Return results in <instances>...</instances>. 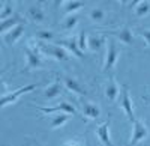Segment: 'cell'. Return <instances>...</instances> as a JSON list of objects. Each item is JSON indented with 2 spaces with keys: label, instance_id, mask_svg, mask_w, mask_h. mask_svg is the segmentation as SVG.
<instances>
[{
  "label": "cell",
  "instance_id": "cell-1",
  "mask_svg": "<svg viewBox=\"0 0 150 146\" xmlns=\"http://www.w3.org/2000/svg\"><path fill=\"white\" fill-rule=\"evenodd\" d=\"M24 54H26V63H27V68H26V69L32 71V69H39V68L44 66L41 47L38 45L35 41H30V42L26 45Z\"/></svg>",
  "mask_w": 150,
  "mask_h": 146
},
{
  "label": "cell",
  "instance_id": "cell-2",
  "mask_svg": "<svg viewBox=\"0 0 150 146\" xmlns=\"http://www.w3.org/2000/svg\"><path fill=\"white\" fill-rule=\"evenodd\" d=\"M119 59V48L116 41L112 39H107V45H105V56H104V65H102V71H111L116 66Z\"/></svg>",
  "mask_w": 150,
  "mask_h": 146
},
{
  "label": "cell",
  "instance_id": "cell-3",
  "mask_svg": "<svg viewBox=\"0 0 150 146\" xmlns=\"http://www.w3.org/2000/svg\"><path fill=\"white\" fill-rule=\"evenodd\" d=\"M119 103H120V108H122V112L125 113V116L129 119V122L134 124L135 120H137V116H135V112H134L132 98H131V93H129L128 86H122L120 96H119Z\"/></svg>",
  "mask_w": 150,
  "mask_h": 146
},
{
  "label": "cell",
  "instance_id": "cell-4",
  "mask_svg": "<svg viewBox=\"0 0 150 146\" xmlns=\"http://www.w3.org/2000/svg\"><path fill=\"white\" fill-rule=\"evenodd\" d=\"M36 88H38V84H27V86H23V88L15 89V90H11V92H3V95H2V100H0V107H2V108H6L9 104H14L15 101H18L21 95H24V93H29V92H33Z\"/></svg>",
  "mask_w": 150,
  "mask_h": 146
},
{
  "label": "cell",
  "instance_id": "cell-5",
  "mask_svg": "<svg viewBox=\"0 0 150 146\" xmlns=\"http://www.w3.org/2000/svg\"><path fill=\"white\" fill-rule=\"evenodd\" d=\"M149 136V128L147 125L143 122V120L137 119L135 122L132 124V132H131V139H129V145L131 146H135L141 143L144 139H147Z\"/></svg>",
  "mask_w": 150,
  "mask_h": 146
},
{
  "label": "cell",
  "instance_id": "cell-6",
  "mask_svg": "<svg viewBox=\"0 0 150 146\" xmlns=\"http://www.w3.org/2000/svg\"><path fill=\"white\" fill-rule=\"evenodd\" d=\"M38 110L44 115H51V113H68V115H75V107L68 103V101H62L60 104L57 105H53V107H36Z\"/></svg>",
  "mask_w": 150,
  "mask_h": 146
},
{
  "label": "cell",
  "instance_id": "cell-7",
  "mask_svg": "<svg viewBox=\"0 0 150 146\" xmlns=\"http://www.w3.org/2000/svg\"><path fill=\"white\" fill-rule=\"evenodd\" d=\"M44 50L48 56H51L53 59L59 60V62H68L69 60V53L66 48H63L59 44H48L44 47Z\"/></svg>",
  "mask_w": 150,
  "mask_h": 146
},
{
  "label": "cell",
  "instance_id": "cell-8",
  "mask_svg": "<svg viewBox=\"0 0 150 146\" xmlns=\"http://www.w3.org/2000/svg\"><path fill=\"white\" fill-rule=\"evenodd\" d=\"M57 44L62 45L63 48H66L68 53L74 54L75 57H78V59H83V57H84V53L81 51V48H80V45H78V38H77V36H71V38H66V39L60 41V42H57Z\"/></svg>",
  "mask_w": 150,
  "mask_h": 146
},
{
  "label": "cell",
  "instance_id": "cell-9",
  "mask_svg": "<svg viewBox=\"0 0 150 146\" xmlns=\"http://www.w3.org/2000/svg\"><path fill=\"white\" fill-rule=\"evenodd\" d=\"M120 96V88L114 77H108V81L105 84V98L108 103H114Z\"/></svg>",
  "mask_w": 150,
  "mask_h": 146
},
{
  "label": "cell",
  "instance_id": "cell-10",
  "mask_svg": "<svg viewBox=\"0 0 150 146\" xmlns=\"http://www.w3.org/2000/svg\"><path fill=\"white\" fill-rule=\"evenodd\" d=\"M63 84H65V88H66L69 92H72V93H75V95H80V96H86V95H87L86 88L83 86V84H81L77 78H74V77H65V78H63Z\"/></svg>",
  "mask_w": 150,
  "mask_h": 146
},
{
  "label": "cell",
  "instance_id": "cell-11",
  "mask_svg": "<svg viewBox=\"0 0 150 146\" xmlns=\"http://www.w3.org/2000/svg\"><path fill=\"white\" fill-rule=\"evenodd\" d=\"M23 35H24V24H18L12 30L3 35V41L6 45H14L23 38Z\"/></svg>",
  "mask_w": 150,
  "mask_h": 146
},
{
  "label": "cell",
  "instance_id": "cell-12",
  "mask_svg": "<svg viewBox=\"0 0 150 146\" xmlns=\"http://www.w3.org/2000/svg\"><path fill=\"white\" fill-rule=\"evenodd\" d=\"M110 127H111V122L107 120V122H102L96 128V136H98V139L101 140V143L104 146H112L111 134H110Z\"/></svg>",
  "mask_w": 150,
  "mask_h": 146
},
{
  "label": "cell",
  "instance_id": "cell-13",
  "mask_svg": "<svg viewBox=\"0 0 150 146\" xmlns=\"http://www.w3.org/2000/svg\"><path fill=\"white\" fill-rule=\"evenodd\" d=\"M108 35L114 36L117 41H120V42L125 44V45H132V44H134V33L131 32L129 27H122V29H119V30L110 32Z\"/></svg>",
  "mask_w": 150,
  "mask_h": 146
},
{
  "label": "cell",
  "instance_id": "cell-14",
  "mask_svg": "<svg viewBox=\"0 0 150 146\" xmlns=\"http://www.w3.org/2000/svg\"><path fill=\"white\" fill-rule=\"evenodd\" d=\"M18 24H24V18L20 14H14L11 18L3 20L2 23H0V33H2V36L5 33H8L9 30H12L15 26H18Z\"/></svg>",
  "mask_w": 150,
  "mask_h": 146
},
{
  "label": "cell",
  "instance_id": "cell-15",
  "mask_svg": "<svg viewBox=\"0 0 150 146\" xmlns=\"http://www.w3.org/2000/svg\"><path fill=\"white\" fill-rule=\"evenodd\" d=\"M63 88H65L63 81H60V80H54L51 84H48V86L44 89V96H45L47 100H54V98H57V96L62 93Z\"/></svg>",
  "mask_w": 150,
  "mask_h": 146
},
{
  "label": "cell",
  "instance_id": "cell-16",
  "mask_svg": "<svg viewBox=\"0 0 150 146\" xmlns=\"http://www.w3.org/2000/svg\"><path fill=\"white\" fill-rule=\"evenodd\" d=\"M27 17H29L33 23H36V24H41V23H44V21L47 20L45 11H44L42 5H32V6L27 9Z\"/></svg>",
  "mask_w": 150,
  "mask_h": 146
},
{
  "label": "cell",
  "instance_id": "cell-17",
  "mask_svg": "<svg viewBox=\"0 0 150 146\" xmlns=\"http://www.w3.org/2000/svg\"><path fill=\"white\" fill-rule=\"evenodd\" d=\"M81 112H83V116H86L87 119H98L101 116V108H99V105H96L93 103L83 104Z\"/></svg>",
  "mask_w": 150,
  "mask_h": 146
},
{
  "label": "cell",
  "instance_id": "cell-18",
  "mask_svg": "<svg viewBox=\"0 0 150 146\" xmlns=\"http://www.w3.org/2000/svg\"><path fill=\"white\" fill-rule=\"evenodd\" d=\"M104 45H107V41L102 35H92L89 36V50L90 51H99L102 50Z\"/></svg>",
  "mask_w": 150,
  "mask_h": 146
},
{
  "label": "cell",
  "instance_id": "cell-19",
  "mask_svg": "<svg viewBox=\"0 0 150 146\" xmlns=\"http://www.w3.org/2000/svg\"><path fill=\"white\" fill-rule=\"evenodd\" d=\"M83 8V2L80 0H69V2H63V11L66 15L75 14L77 11H80Z\"/></svg>",
  "mask_w": 150,
  "mask_h": 146
},
{
  "label": "cell",
  "instance_id": "cell-20",
  "mask_svg": "<svg viewBox=\"0 0 150 146\" xmlns=\"http://www.w3.org/2000/svg\"><path fill=\"white\" fill-rule=\"evenodd\" d=\"M134 12H135V15L137 17H140V18H143V17H147L149 14H150V2H147V0H143V2H138L135 5V9H134Z\"/></svg>",
  "mask_w": 150,
  "mask_h": 146
},
{
  "label": "cell",
  "instance_id": "cell-21",
  "mask_svg": "<svg viewBox=\"0 0 150 146\" xmlns=\"http://www.w3.org/2000/svg\"><path fill=\"white\" fill-rule=\"evenodd\" d=\"M71 116H72V115H68V113H59V115H56V116L53 118V120H51V128H53V130H57V128H60V127L66 125V122L71 119Z\"/></svg>",
  "mask_w": 150,
  "mask_h": 146
},
{
  "label": "cell",
  "instance_id": "cell-22",
  "mask_svg": "<svg viewBox=\"0 0 150 146\" xmlns=\"http://www.w3.org/2000/svg\"><path fill=\"white\" fill-rule=\"evenodd\" d=\"M78 15L77 14H71V15H66L63 18V21H62V27H63L65 30H72L77 27V24H78Z\"/></svg>",
  "mask_w": 150,
  "mask_h": 146
},
{
  "label": "cell",
  "instance_id": "cell-23",
  "mask_svg": "<svg viewBox=\"0 0 150 146\" xmlns=\"http://www.w3.org/2000/svg\"><path fill=\"white\" fill-rule=\"evenodd\" d=\"M89 17L93 23H102L105 20V11L102 8H93L89 12Z\"/></svg>",
  "mask_w": 150,
  "mask_h": 146
},
{
  "label": "cell",
  "instance_id": "cell-24",
  "mask_svg": "<svg viewBox=\"0 0 150 146\" xmlns=\"http://www.w3.org/2000/svg\"><path fill=\"white\" fill-rule=\"evenodd\" d=\"M35 36H36V39L44 41V42H50V41L54 39V33L51 30H48V29H39L35 33Z\"/></svg>",
  "mask_w": 150,
  "mask_h": 146
},
{
  "label": "cell",
  "instance_id": "cell-25",
  "mask_svg": "<svg viewBox=\"0 0 150 146\" xmlns=\"http://www.w3.org/2000/svg\"><path fill=\"white\" fill-rule=\"evenodd\" d=\"M77 38H78V45L81 48V51L89 50V35L83 30V32H80V35L77 36Z\"/></svg>",
  "mask_w": 150,
  "mask_h": 146
},
{
  "label": "cell",
  "instance_id": "cell-26",
  "mask_svg": "<svg viewBox=\"0 0 150 146\" xmlns=\"http://www.w3.org/2000/svg\"><path fill=\"white\" fill-rule=\"evenodd\" d=\"M11 17H12V6H11L9 2H5L3 6H2V11H0V18L3 21V20H8Z\"/></svg>",
  "mask_w": 150,
  "mask_h": 146
},
{
  "label": "cell",
  "instance_id": "cell-27",
  "mask_svg": "<svg viewBox=\"0 0 150 146\" xmlns=\"http://www.w3.org/2000/svg\"><path fill=\"white\" fill-rule=\"evenodd\" d=\"M62 146H84V142L78 137H74V139H69V140L63 142Z\"/></svg>",
  "mask_w": 150,
  "mask_h": 146
},
{
  "label": "cell",
  "instance_id": "cell-28",
  "mask_svg": "<svg viewBox=\"0 0 150 146\" xmlns=\"http://www.w3.org/2000/svg\"><path fill=\"white\" fill-rule=\"evenodd\" d=\"M140 36L146 41V44L150 47V29H146V30H141L140 32Z\"/></svg>",
  "mask_w": 150,
  "mask_h": 146
},
{
  "label": "cell",
  "instance_id": "cell-29",
  "mask_svg": "<svg viewBox=\"0 0 150 146\" xmlns=\"http://www.w3.org/2000/svg\"><path fill=\"white\" fill-rule=\"evenodd\" d=\"M149 93H150V90H149Z\"/></svg>",
  "mask_w": 150,
  "mask_h": 146
}]
</instances>
